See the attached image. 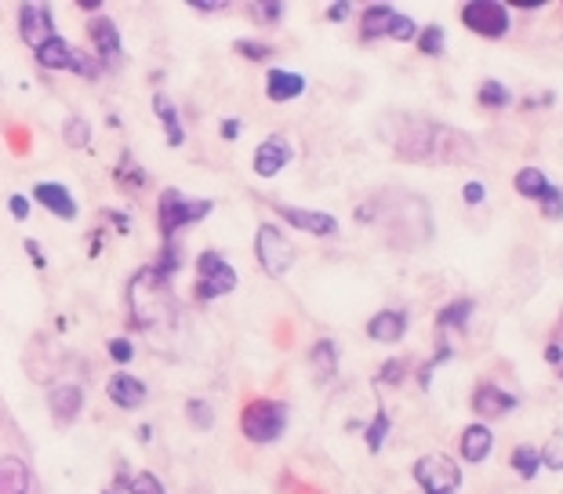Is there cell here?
<instances>
[{
  "label": "cell",
  "instance_id": "1",
  "mask_svg": "<svg viewBox=\"0 0 563 494\" xmlns=\"http://www.w3.org/2000/svg\"><path fill=\"white\" fill-rule=\"evenodd\" d=\"M389 146L407 164H469V160H476V146L465 131L429 120V117H400L396 131H389Z\"/></svg>",
  "mask_w": 563,
  "mask_h": 494
},
{
  "label": "cell",
  "instance_id": "2",
  "mask_svg": "<svg viewBox=\"0 0 563 494\" xmlns=\"http://www.w3.org/2000/svg\"><path fill=\"white\" fill-rule=\"evenodd\" d=\"M288 422H291V407L284 400H251L240 414V429L251 443H276L280 436L288 432Z\"/></svg>",
  "mask_w": 563,
  "mask_h": 494
},
{
  "label": "cell",
  "instance_id": "3",
  "mask_svg": "<svg viewBox=\"0 0 563 494\" xmlns=\"http://www.w3.org/2000/svg\"><path fill=\"white\" fill-rule=\"evenodd\" d=\"M254 259H258L265 277H272V280L288 277L291 266H295V247H291L288 233L280 225H272V222H262L258 233H254Z\"/></svg>",
  "mask_w": 563,
  "mask_h": 494
},
{
  "label": "cell",
  "instance_id": "4",
  "mask_svg": "<svg viewBox=\"0 0 563 494\" xmlns=\"http://www.w3.org/2000/svg\"><path fill=\"white\" fill-rule=\"evenodd\" d=\"M164 284H167V277H160L157 270H142V273L131 280L128 302H131V317H135V324H138V328L157 324V320H160V313L167 309Z\"/></svg>",
  "mask_w": 563,
  "mask_h": 494
},
{
  "label": "cell",
  "instance_id": "5",
  "mask_svg": "<svg viewBox=\"0 0 563 494\" xmlns=\"http://www.w3.org/2000/svg\"><path fill=\"white\" fill-rule=\"evenodd\" d=\"M415 483L425 490V494H458L462 490V465L451 458V454H422L411 469Z\"/></svg>",
  "mask_w": 563,
  "mask_h": 494
},
{
  "label": "cell",
  "instance_id": "6",
  "mask_svg": "<svg viewBox=\"0 0 563 494\" xmlns=\"http://www.w3.org/2000/svg\"><path fill=\"white\" fill-rule=\"evenodd\" d=\"M157 207H160L164 240H171L175 233H182L186 225H193V222H200V218H207V214L215 211L211 200H193V196H186L182 189H164Z\"/></svg>",
  "mask_w": 563,
  "mask_h": 494
},
{
  "label": "cell",
  "instance_id": "7",
  "mask_svg": "<svg viewBox=\"0 0 563 494\" xmlns=\"http://www.w3.org/2000/svg\"><path fill=\"white\" fill-rule=\"evenodd\" d=\"M360 37H364V41H382V37H389V41L407 44V41L418 37V26H415V19L400 15V12L389 8V5H371V8L360 15Z\"/></svg>",
  "mask_w": 563,
  "mask_h": 494
},
{
  "label": "cell",
  "instance_id": "8",
  "mask_svg": "<svg viewBox=\"0 0 563 494\" xmlns=\"http://www.w3.org/2000/svg\"><path fill=\"white\" fill-rule=\"evenodd\" d=\"M236 291V270L233 262H225L222 252H204L196 259V295L204 302H215L222 295Z\"/></svg>",
  "mask_w": 563,
  "mask_h": 494
},
{
  "label": "cell",
  "instance_id": "9",
  "mask_svg": "<svg viewBox=\"0 0 563 494\" xmlns=\"http://www.w3.org/2000/svg\"><path fill=\"white\" fill-rule=\"evenodd\" d=\"M462 23L483 41H501L509 33V8L498 0H469L462 8Z\"/></svg>",
  "mask_w": 563,
  "mask_h": 494
},
{
  "label": "cell",
  "instance_id": "10",
  "mask_svg": "<svg viewBox=\"0 0 563 494\" xmlns=\"http://www.w3.org/2000/svg\"><path fill=\"white\" fill-rule=\"evenodd\" d=\"M37 62L44 70H66V73H81V77H99V70H102L95 59H88L84 52H77L62 37H52L48 44H41L37 48Z\"/></svg>",
  "mask_w": 563,
  "mask_h": 494
},
{
  "label": "cell",
  "instance_id": "11",
  "mask_svg": "<svg viewBox=\"0 0 563 494\" xmlns=\"http://www.w3.org/2000/svg\"><path fill=\"white\" fill-rule=\"evenodd\" d=\"M272 211L310 236H339V218L328 211H310V207H291V204H272Z\"/></svg>",
  "mask_w": 563,
  "mask_h": 494
},
{
  "label": "cell",
  "instance_id": "12",
  "mask_svg": "<svg viewBox=\"0 0 563 494\" xmlns=\"http://www.w3.org/2000/svg\"><path fill=\"white\" fill-rule=\"evenodd\" d=\"M291 157H295V149H291V142L284 135H269L254 149V175L258 178H272V175H280L291 164Z\"/></svg>",
  "mask_w": 563,
  "mask_h": 494
},
{
  "label": "cell",
  "instance_id": "13",
  "mask_svg": "<svg viewBox=\"0 0 563 494\" xmlns=\"http://www.w3.org/2000/svg\"><path fill=\"white\" fill-rule=\"evenodd\" d=\"M19 30H23V41L33 52L41 44H48L52 37H59L55 33V23H52V8H44V5H23L19 8Z\"/></svg>",
  "mask_w": 563,
  "mask_h": 494
},
{
  "label": "cell",
  "instance_id": "14",
  "mask_svg": "<svg viewBox=\"0 0 563 494\" xmlns=\"http://www.w3.org/2000/svg\"><path fill=\"white\" fill-rule=\"evenodd\" d=\"M516 396L512 393H505L501 385H494V382H480L476 389H472V411L480 414V418H505V414H512L516 411Z\"/></svg>",
  "mask_w": 563,
  "mask_h": 494
},
{
  "label": "cell",
  "instance_id": "15",
  "mask_svg": "<svg viewBox=\"0 0 563 494\" xmlns=\"http://www.w3.org/2000/svg\"><path fill=\"white\" fill-rule=\"evenodd\" d=\"M33 204H41L48 214H55L62 222H73L77 211H81L77 200H73V193L66 185H59V182H37L33 185Z\"/></svg>",
  "mask_w": 563,
  "mask_h": 494
},
{
  "label": "cell",
  "instance_id": "16",
  "mask_svg": "<svg viewBox=\"0 0 563 494\" xmlns=\"http://www.w3.org/2000/svg\"><path fill=\"white\" fill-rule=\"evenodd\" d=\"M106 396L120 407V411H138L146 404V382L128 375V371H117L110 382H106Z\"/></svg>",
  "mask_w": 563,
  "mask_h": 494
},
{
  "label": "cell",
  "instance_id": "17",
  "mask_svg": "<svg viewBox=\"0 0 563 494\" xmlns=\"http://www.w3.org/2000/svg\"><path fill=\"white\" fill-rule=\"evenodd\" d=\"M407 335V313L400 309H382L367 320V338L382 342V346H396Z\"/></svg>",
  "mask_w": 563,
  "mask_h": 494
},
{
  "label": "cell",
  "instance_id": "18",
  "mask_svg": "<svg viewBox=\"0 0 563 494\" xmlns=\"http://www.w3.org/2000/svg\"><path fill=\"white\" fill-rule=\"evenodd\" d=\"M462 458L469 461V465H480V461H487L491 458V451H494V432L483 425V422H472V425H465L462 429Z\"/></svg>",
  "mask_w": 563,
  "mask_h": 494
},
{
  "label": "cell",
  "instance_id": "19",
  "mask_svg": "<svg viewBox=\"0 0 563 494\" xmlns=\"http://www.w3.org/2000/svg\"><path fill=\"white\" fill-rule=\"evenodd\" d=\"M302 91H306V77L302 73H291V70H269L265 73L269 102H291V99H302Z\"/></svg>",
  "mask_w": 563,
  "mask_h": 494
},
{
  "label": "cell",
  "instance_id": "20",
  "mask_svg": "<svg viewBox=\"0 0 563 494\" xmlns=\"http://www.w3.org/2000/svg\"><path fill=\"white\" fill-rule=\"evenodd\" d=\"M48 407H52V418L59 425H70L84 407V389L81 385H55L48 393Z\"/></svg>",
  "mask_w": 563,
  "mask_h": 494
},
{
  "label": "cell",
  "instance_id": "21",
  "mask_svg": "<svg viewBox=\"0 0 563 494\" xmlns=\"http://www.w3.org/2000/svg\"><path fill=\"white\" fill-rule=\"evenodd\" d=\"M88 37H91V48H95V55H99L102 62L120 59V30H117L113 19H95V23L88 26Z\"/></svg>",
  "mask_w": 563,
  "mask_h": 494
},
{
  "label": "cell",
  "instance_id": "22",
  "mask_svg": "<svg viewBox=\"0 0 563 494\" xmlns=\"http://www.w3.org/2000/svg\"><path fill=\"white\" fill-rule=\"evenodd\" d=\"M153 113H157V120H160V128H164L167 146H171V149H178V146L186 142V128H182V117H178L175 102H171L164 91H157V95H153Z\"/></svg>",
  "mask_w": 563,
  "mask_h": 494
},
{
  "label": "cell",
  "instance_id": "23",
  "mask_svg": "<svg viewBox=\"0 0 563 494\" xmlns=\"http://www.w3.org/2000/svg\"><path fill=\"white\" fill-rule=\"evenodd\" d=\"M0 494H30V465L23 458H0Z\"/></svg>",
  "mask_w": 563,
  "mask_h": 494
},
{
  "label": "cell",
  "instance_id": "24",
  "mask_svg": "<svg viewBox=\"0 0 563 494\" xmlns=\"http://www.w3.org/2000/svg\"><path fill=\"white\" fill-rule=\"evenodd\" d=\"M512 189L520 193V196H527V200H545L549 196V189H552V182H549V175L545 171H538V167H520L516 175H512Z\"/></svg>",
  "mask_w": 563,
  "mask_h": 494
},
{
  "label": "cell",
  "instance_id": "25",
  "mask_svg": "<svg viewBox=\"0 0 563 494\" xmlns=\"http://www.w3.org/2000/svg\"><path fill=\"white\" fill-rule=\"evenodd\" d=\"M310 364H313V371H317L320 382H331V378L339 375V346H335L331 338L313 342V349H310Z\"/></svg>",
  "mask_w": 563,
  "mask_h": 494
},
{
  "label": "cell",
  "instance_id": "26",
  "mask_svg": "<svg viewBox=\"0 0 563 494\" xmlns=\"http://www.w3.org/2000/svg\"><path fill=\"white\" fill-rule=\"evenodd\" d=\"M472 309H476L472 299H454L451 306H444V309L436 313V328H440V331H465Z\"/></svg>",
  "mask_w": 563,
  "mask_h": 494
},
{
  "label": "cell",
  "instance_id": "27",
  "mask_svg": "<svg viewBox=\"0 0 563 494\" xmlns=\"http://www.w3.org/2000/svg\"><path fill=\"white\" fill-rule=\"evenodd\" d=\"M509 465H512V472H516V476H523V480H534V476H538V469H541V447L520 443V447L512 451Z\"/></svg>",
  "mask_w": 563,
  "mask_h": 494
},
{
  "label": "cell",
  "instance_id": "28",
  "mask_svg": "<svg viewBox=\"0 0 563 494\" xmlns=\"http://www.w3.org/2000/svg\"><path fill=\"white\" fill-rule=\"evenodd\" d=\"M476 102L483 109H505V106H512V91L501 81H483L480 91H476Z\"/></svg>",
  "mask_w": 563,
  "mask_h": 494
},
{
  "label": "cell",
  "instance_id": "29",
  "mask_svg": "<svg viewBox=\"0 0 563 494\" xmlns=\"http://www.w3.org/2000/svg\"><path fill=\"white\" fill-rule=\"evenodd\" d=\"M415 41H418V52L429 55V59H440L444 48H447V33H444V26H436V23H433V26H422Z\"/></svg>",
  "mask_w": 563,
  "mask_h": 494
},
{
  "label": "cell",
  "instance_id": "30",
  "mask_svg": "<svg viewBox=\"0 0 563 494\" xmlns=\"http://www.w3.org/2000/svg\"><path fill=\"white\" fill-rule=\"evenodd\" d=\"M389 429H393L389 414H386V411H378V414L371 418V425L364 429V440H367V451H371V454H378V451L386 447V440H389Z\"/></svg>",
  "mask_w": 563,
  "mask_h": 494
},
{
  "label": "cell",
  "instance_id": "31",
  "mask_svg": "<svg viewBox=\"0 0 563 494\" xmlns=\"http://www.w3.org/2000/svg\"><path fill=\"white\" fill-rule=\"evenodd\" d=\"M62 138H66L70 149H84V146L91 142V128H88V120H84V117H70L66 128H62Z\"/></svg>",
  "mask_w": 563,
  "mask_h": 494
},
{
  "label": "cell",
  "instance_id": "32",
  "mask_svg": "<svg viewBox=\"0 0 563 494\" xmlns=\"http://www.w3.org/2000/svg\"><path fill=\"white\" fill-rule=\"evenodd\" d=\"M128 494H167L164 483L157 480V472H135L128 480Z\"/></svg>",
  "mask_w": 563,
  "mask_h": 494
},
{
  "label": "cell",
  "instance_id": "33",
  "mask_svg": "<svg viewBox=\"0 0 563 494\" xmlns=\"http://www.w3.org/2000/svg\"><path fill=\"white\" fill-rule=\"evenodd\" d=\"M186 414H189V422H193L196 429H211V425H215V411H211L207 400H189V404H186Z\"/></svg>",
  "mask_w": 563,
  "mask_h": 494
},
{
  "label": "cell",
  "instance_id": "34",
  "mask_svg": "<svg viewBox=\"0 0 563 494\" xmlns=\"http://www.w3.org/2000/svg\"><path fill=\"white\" fill-rule=\"evenodd\" d=\"M541 465L545 469H563V429L556 436H549V443L541 447Z\"/></svg>",
  "mask_w": 563,
  "mask_h": 494
},
{
  "label": "cell",
  "instance_id": "35",
  "mask_svg": "<svg viewBox=\"0 0 563 494\" xmlns=\"http://www.w3.org/2000/svg\"><path fill=\"white\" fill-rule=\"evenodd\" d=\"M545 364L563 378V328L545 342Z\"/></svg>",
  "mask_w": 563,
  "mask_h": 494
},
{
  "label": "cell",
  "instance_id": "36",
  "mask_svg": "<svg viewBox=\"0 0 563 494\" xmlns=\"http://www.w3.org/2000/svg\"><path fill=\"white\" fill-rule=\"evenodd\" d=\"M233 52H236V55H243V59H251V62H265V59L272 55V48H269V44H262V41H236V44H233Z\"/></svg>",
  "mask_w": 563,
  "mask_h": 494
},
{
  "label": "cell",
  "instance_id": "37",
  "mask_svg": "<svg viewBox=\"0 0 563 494\" xmlns=\"http://www.w3.org/2000/svg\"><path fill=\"white\" fill-rule=\"evenodd\" d=\"M117 178H120L124 185H131V189H138V185H146V182H149V175H146V171H138V167L131 164V157H124V160H120Z\"/></svg>",
  "mask_w": 563,
  "mask_h": 494
},
{
  "label": "cell",
  "instance_id": "38",
  "mask_svg": "<svg viewBox=\"0 0 563 494\" xmlns=\"http://www.w3.org/2000/svg\"><path fill=\"white\" fill-rule=\"evenodd\" d=\"M404 375H407V364H404V360H386L382 371H378V382H382V385H400Z\"/></svg>",
  "mask_w": 563,
  "mask_h": 494
},
{
  "label": "cell",
  "instance_id": "39",
  "mask_svg": "<svg viewBox=\"0 0 563 494\" xmlns=\"http://www.w3.org/2000/svg\"><path fill=\"white\" fill-rule=\"evenodd\" d=\"M541 214H545V218H552V222H559V218H563V189H559V185H552V189H549V196L541 200Z\"/></svg>",
  "mask_w": 563,
  "mask_h": 494
},
{
  "label": "cell",
  "instance_id": "40",
  "mask_svg": "<svg viewBox=\"0 0 563 494\" xmlns=\"http://www.w3.org/2000/svg\"><path fill=\"white\" fill-rule=\"evenodd\" d=\"M106 349H110V356H113L117 364H131V360H135V346H131L128 338H110Z\"/></svg>",
  "mask_w": 563,
  "mask_h": 494
},
{
  "label": "cell",
  "instance_id": "41",
  "mask_svg": "<svg viewBox=\"0 0 563 494\" xmlns=\"http://www.w3.org/2000/svg\"><path fill=\"white\" fill-rule=\"evenodd\" d=\"M462 200H465L469 207L483 204V200H487V185H483V182H465V185H462Z\"/></svg>",
  "mask_w": 563,
  "mask_h": 494
},
{
  "label": "cell",
  "instance_id": "42",
  "mask_svg": "<svg viewBox=\"0 0 563 494\" xmlns=\"http://www.w3.org/2000/svg\"><path fill=\"white\" fill-rule=\"evenodd\" d=\"M251 15H254L258 23H276L280 15H284V8H280V5H254Z\"/></svg>",
  "mask_w": 563,
  "mask_h": 494
},
{
  "label": "cell",
  "instance_id": "43",
  "mask_svg": "<svg viewBox=\"0 0 563 494\" xmlns=\"http://www.w3.org/2000/svg\"><path fill=\"white\" fill-rule=\"evenodd\" d=\"M8 207H12V218H19V222H26V218H30V196H23V193H12Z\"/></svg>",
  "mask_w": 563,
  "mask_h": 494
},
{
  "label": "cell",
  "instance_id": "44",
  "mask_svg": "<svg viewBox=\"0 0 563 494\" xmlns=\"http://www.w3.org/2000/svg\"><path fill=\"white\" fill-rule=\"evenodd\" d=\"M349 15H353V5H349V0H342V5L328 8V19H331V23H342V19H349Z\"/></svg>",
  "mask_w": 563,
  "mask_h": 494
},
{
  "label": "cell",
  "instance_id": "45",
  "mask_svg": "<svg viewBox=\"0 0 563 494\" xmlns=\"http://www.w3.org/2000/svg\"><path fill=\"white\" fill-rule=\"evenodd\" d=\"M26 252L33 255V266H37V270L48 266V259H44V252H41V243H37V240H26Z\"/></svg>",
  "mask_w": 563,
  "mask_h": 494
},
{
  "label": "cell",
  "instance_id": "46",
  "mask_svg": "<svg viewBox=\"0 0 563 494\" xmlns=\"http://www.w3.org/2000/svg\"><path fill=\"white\" fill-rule=\"evenodd\" d=\"M509 8H520V12H534V8H541V0H509Z\"/></svg>",
  "mask_w": 563,
  "mask_h": 494
},
{
  "label": "cell",
  "instance_id": "47",
  "mask_svg": "<svg viewBox=\"0 0 563 494\" xmlns=\"http://www.w3.org/2000/svg\"><path fill=\"white\" fill-rule=\"evenodd\" d=\"M240 135V120H225L222 124V138H236Z\"/></svg>",
  "mask_w": 563,
  "mask_h": 494
},
{
  "label": "cell",
  "instance_id": "48",
  "mask_svg": "<svg viewBox=\"0 0 563 494\" xmlns=\"http://www.w3.org/2000/svg\"><path fill=\"white\" fill-rule=\"evenodd\" d=\"M189 494H207V490H200V487H196V490H189Z\"/></svg>",
  "mask_w": 563,
  "mask_h": 494
},
{
  "label": "cell",
  "instance_id": "49",
  "mask_svg": "<svg viewBox=\"0 0 563 494\" xmlns=\"http://www.w3.org/2000/svg\"><path fill=\"white\" fill-rule=\"evenodd\" d=\"M102 494H117V490H102Z\"/></svg>",
  "mask_w": 563,
  "mask_h": 494
}]
</instances>
